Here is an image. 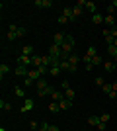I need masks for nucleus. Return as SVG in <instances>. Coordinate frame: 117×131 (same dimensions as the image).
Segmentation results:
<instances>
[{"label":"nucleus","mask_w":117,"mask_h":131,"mask_svg":"<svg viewBox=\"0 0 117 131\" xmlns=\"http://www.w3.org/2000/svg\"><path fill=\"white\" fill-rule=\"evenodd\" d=\"M47 86H49V82L45 80V78H39V80L35 82V88H37V90H45Z\"/></svg>","instance_id":"19"},{"label":"nucleus","mask_w":117,"mask_h":131,"mask_svg":"<svg viewBox=\"0 0 117 131\" xmlns=\"http://www.w3.org/2000/svg\"><path fill=\"white\" fill-rule=\"evenodd\" d=\"M115 69H117V63H115Z\"/></svg>","instance_id":"49"},{"label":"nucleus","mask_w":117,"mask_h":131,"mask_svg":"<svg viewBox=\"0 0 117 131\" xmlns=\"http://www.w3.org/2000/svg\"><path fill=\"white\" fill-rule=\"evenodd\" d=\"M49 131H61V129H59V125H49Z\"/></svg>","instance_id":"45"},{"label":"nucleus","mask_w":117,"mask_h":131,"mask_svg":"<svg viewBox=\"0 0 117 131\" xmlns=\"http://www.w3.org/2000/svg\"><path fill=\"white\" fill-rule=\"evenodd\" d=\"M18 65H23V67H29V69H31V57L20 55V57H18Z\"/></svg>","instance_id":"10"},{"label":"nucleus","mask_w":117,"mask_h":131,"mask_svg":"<svg viewBox=\"0 0 117 131\" xmlns=\"http://www.w3.org/2000/svg\"><path fill=\"white\" fill-rule=\"evenodd\" d=\"M107 53L111 55L113 63H117V47H115V45H107Z\"/></svg>","instance_id":"18"},{"label":"nucleus","mask_w":117,"mask_h":131,"mask_svg":"<svg viewBox=\"0 0 117 131\" xmlns=\"http://www.w3.org/2000/svg\"><path fill=\"white\" fill-rule=\"evenodd\" d=\"M86 55H88V57H96V55H98V49H96L94 45H90L88 51H86Z\"/></svg>","instance_id":"29"},{"label":"nucleus","mask_w":117,"mask_h":131,"mask_svg":"<svg viewBox=\"0 0 117 131\" xmlns=\"http://www.w3.org/2000/svg\"><path fill=\"white\" fill-rule=\"evenodd\" d=\"M61 53H62L61 45H55V43H51V47H49V55H51V57H57V59H61Z\"/></svg>","instance_id":"4"},{"label":"nucleus","mask_w":117,"mask_h":131,"mask_svg":"<svg viewBox=\"0 0 117 131\" xmlns=\"http://www.w3.org/2000/svg\"><path fill=\"white\" fill-rule=\"evenodd\" d=\"M35 6L41 10H49V8H53V0H35Z\"/></svg>","instance_id":"5"},{"label":"nucleus","mask_w":117,"mask_h":131,"mask_svg":"<svg viewBox=\"0 0 117 131\" xmlns=\"http://www.w3.org/2000/svg\"><path fill=\"white\" fill-rule=\"evenodd\" d=\"M29 127H31L33 131H37L39 127H41V123H37V121H29Z\"/></svg>","instance_id":"36"},{"label":"nucleus","mask_w":117,"mask_h":131,"mask_svg":"<svg viewBox=\"0 0 117 131\" xmlns=\"http://www.w3.org/2000/svg\"><path fill=\"white\" fill-rule=\"evenodd\" d=\"M107 96H109V100H115V98H117V92H115V90H111Z\"/></svg>","instance_id":"43"},{"label":"nucleus","mask_w":117,"mask_h":131,"mask_svg":"<svg viewBox=\"0 0 117 131\" xmlns=\"http://www.w3.org/2000/svg\"><path fill=\"white\" fill-rule=\"evenodd\" d=\"M37 131H49V123H41V127Z\"/></svg>","instance_id":"42"},{"label":"nucleus","mask_w":117,"mask_h":131,"mask_svg":"<svg viewBox=\"0 0 117 131\" xmlns=\"http://www.w3.org/2000/svg\"><path fill=\"white\" fill-rule=\"evenodd\" d=\"M111 86H113V90L117 92V80H115V82H111Z\"/></svg>","instance_id":"47"},{"label":"nucleus","mask_w":117,"mask_h":131,"mask_svg":"<svg viewBox=\"0 0 117 131\" xmlns=\"http://www.w3.org/2000/svg\"><path fill=\"white\" fill-rule=\"evenodd\" d=\"M103 24H106L109 29H111V27H115L117 22H115V18H113V14H106V18H103Z\"/></svg>","instance_id":"9"},{"label":"nucleus","mask_w":117,"mask_h":131,"mask_svg":"<svg viewBox=\"0 0 117 131\" xmlns=\"http://www.w3.org/2000/svg\"><path fill=\"white\" fill-rule=\"evenodd\" d=\"M61 71H72V69H70V63H68V61H61Z\"/></svg>","instance_id":"32"},{"label":"nucleus","mask_w":117,"mask_h":131,"mask_svg":"<svg viewBox=\"0 0 117 131\" xmlns=\"http://www.w3.org/2000/svg\"><path fill=\"white\" fill-rule=\"evenodd\" d=\"M103 69H106L107 72H113V71H117V69H115V63H113V61H106V63H103Z\"/></svg>","instance_id":"23"},{"label":"nucleus","mask_w":117,"mask_h":131,"mask_svg":"<svg viewBox=\"0 0 117 131\" xmlns=\"http://www.w3.org/2000/svg\"><path fill=\"white\" fill-rule=\"evenodd\" d=\"M14 94H16L18 98H25V90H23L22 86H16V88H14Z\"/></svg>","instance_id":"26"},{"label":"nucleus","mask_w":117,"mask_h":131,"mask_svg":"<svg viewBox=\"0 0 117 131\" xmlns=\"http://www.w3.org/2000/svg\"><path fill=\"white\" fill-rule=\"evenodd\" d=\"M14 72H16L18 77H28L29 74V67H23V65H18V69H14Z\"/></svg>","instance_id":"7"},{"label":"nucleus","mask_w":117,"mask_h":131,"mask_svg":"<svg viewBox=\"0 0 117 131\" xmlns=\"http://www.w3.org/2000/svg\"><path fill=\"white\" fill-rule=\"evenodd\" d=\"M68 63H70V69H72V71L70 72H74V71H78V61H80V55H76V53H70L68 55Z\"/></svg>","instance_id":"3"},{"label":"nucleus","mask_w":117,"mask_h":131,"mask_svg":"<svg viewBox=\"0 0 117 131\" xmlns=\"http://www.w3.org/2000/svg\"><path fill=\"white\" fill-rule=\"evenodd\" d=\"M103 18H106V16H101L100 12H98V14L92 16V22H94V24H103Z\"/></svg>","instance_id":"28"},{"label":"nucleus","mask_w":117,"mask_h":131,"mask_svg":"<svg viewBox=\"0 0 117 131\" xmlns=\"http://www.w3.org/2000/svg\"><path fill=\"white\" fill-rule=\"evenodd\" d=\"M28 77L31 78V80H35V82H37L39 78H43V74L39 72V69H29V74H28Z\"/></svg>","instance_id":"12"},{"label":"nucleus","mask_w":117,"mask_h":131,"mask_svg":"<svg viewBox=\"0 0 117 131\" xmlns=\"http://www.w3.org/2000/svg\"><path fill=\"white\" fill-rule=\"evenodd\" d=\"M33 45H23V47H22V53H20V55H25V57H33Z\"/></svg>","instance_id":"14"},{"label":"nucleus","mask_w":117,"mask_h":131,"mask_svg":"<svg viewBox=\"0 0 117 131\" xmlns=\"http://www.w3.org/2000/svg\"><path fill=\"white\" fill-rule=\"evenodd\" d=\"M8 72H10V67L6 65V63H2L0 65V78H4V74H8Z\"/></svg>","instance_id":"25"},{"label":"nucleus","mask_w":117,"mask_h":131,"mask_svg":"<svg viewBox=\"0 0 117 131\" xmlns=\"http://www.w3.org/2000/svg\"><path fill=\"white\" fill-rule=\"evenodd\" d=\"M61 49H62V53H64V55H70V53H74V37H72V35H67L64 43L61 45Z\"/></svg>","instance_id":"2"},{"label":"nucleus","mask_w":117,"mask_h":131,"mask_svg":"<svg viewBox=\"0 0 117 131\" xmlns=\"http://www.w3.org/2000/svg\"><path fill=\"white\" fill-rule=\"evenodd\" d=\"M86 10L92 12V16H94V14H98V6H96V2H86Z\"/></svg>","instance_id":"22"},{"label":"nucleus","mask_w":117,"mask_h":131,"mask_svg":"<svg viewBox=\"0 0 117 131\" xmlns=\"http://www.w3.org/2000/svg\"><path fill=\"white\" fill-rule=\"evenodd\" d=\"M59 106H61V110H70V108H72V100L64 98V100H61V102H59Z\"/></svg>","instance_id":"17"},{"label":"nucleus","mask_w":117,"mask_h":131,"mask_svg":"<svg viewBox=\"0 0 117 131\" xmlns=\"http://www.w3.org/2000/svg\"><path fill=\"white\" fill-rule=\"evenodd\" d=\"M23 86H25V88H29V86H35V80H31L29 77H25V78H23Z\"/></svg>","instance_id":"33"},{"label":"nucleus","mask_w":117,"mask_h":131,"mask_svg":"<svg viewBox=\"0 0 117 131\" xmlns=\"http://www.w3.org/2000/svg\"><path fill=\"white\" fill-rule=\"evenodd\" d=\"M113 45H115V47H117V39H115V41H113Z\"/></svg>","instance_id":"48"},{"label":"nucleus","mask_w":117,"mask_h":131,"mask_svg":"<svg viewBox=\"0 0 117 131\" xmlns=\"http://www.w3.org/2000/svg\"><path fill=\"white\" fill-rule=\"evenodd\" d=\"M62 16L67 18L68 22H76V18L72 14V6H64V10H62Z\"/></svg>","instance_id":"6"},{"label":"nucleus","mask_w":117,"mask_h":131,"mask_svg":"<svg viewBox=\"0 0 117 131\" xmlns=\"http://www.w3.org/2000/svg\"><path fill=\"white\" fill-rule=\"evenodd\" d=\"M100 121H101L100 115H90V117H88V123H90V125H94V127H98V123H100Z\"/></svg>","instance_id":"20"},{"label":"nucleus","mask_w":117,"mask_h":131,"mask_svg":"<svg viewBox=\"0 0 117 131\" xmlns=\"http://www.w3.org/2000/svg\"><path fill=\"white\" fill-rule=\"evenodd\" d=\"M0 108H2V110H12V104H10V102H4V100H2V102H0Z\"/></svg>","instance_id":"34"},{"label":"nucleus","mask_w":117,"mask_h":131,"mask_svg":"<svg viewBox=\"0 0 117 131\" xmlns=\"http://www.w3.org/2000/svg\"><path fill=\"white\" fill-rule=\"evenodd\" d=\"M61 100H64V92H61V90H55V92L51 94V102H61Z\"/></svg>","instance_id":"13"},{"label":"nucleus","mask_w":117,"mask_h":131,"mask_svg":"<svg viewBox=\"0 0 117 131\" xmlns=\"http://www.w3.org/2000/svg\"><path fill=\"white\" fill-rule=\"evenodd\" d=\"M96 84H98V86H103V84H106V80H103V77H98V78H96Z\"/></svg>","instance_id":"37"},{"label":"nucleus","mask_w":117,"mask_h":131,"mask_svg":"<svg viewBox=\"0 0 117 131\" xmlns=\"http://www.w3.org/2000/svg\"><path fill=\"white\" fill-rule=\"evenodd\" d=\"M100 117H101V121H106V123H107L109 119H111V115H109V114H101Z\"/></svg>","instance_id":"40"},{"label":"nucleus","mask_w":117,"mask_h":131,"mask_svg":"<svg viewBox=\"0 0 117 131\" xmlns=\"http://www.w3.org/2000/svg\"><path fill=\"white\" fill-rule=\"evenodd\" d=\"M109 31H111V35H113V37L117 39V26H115V27H111V29H109Z\"/></svg>","instance_id":"44"},{"label":"nucleus","mask_w":117,"mask_h":131,"mask_svg":"<svg viewBox=\"0 0 117 131\" xmlns=\"http://www.w3.org/2000/svg\"><path fill=\"white\" fill-rule=\"evenodd\" d=\"M35 102L33 100H23V106H22V114H28L29 110H33Z\"/></svg>","instance_id":"11"},{"label":"nucleus","mask_w":117,"mask_h":131,"mask_svg":"<svg viewBox=\"0 0 117 131\" xmlns=\"http://www.w3.org/2000/svg\"><path fill=\"white\" fill-rule=\"evenodd\" d=\"M57 22H59V24H68V20H67V18H64V16H62V14H61V16H59V20H57Z\"/></svg>","instance_id":"41"},{"label":"nucleus","mask_w":117,"mask_h":131,"mask_svg":"<svg viewBox=\"0 0 117 131\" xmlns=\"http://www.w3.org/2000/svg\"><path fill=\"white\" fill-rule=\"evenodd\" d=\"M59 110H61V106H59V102H51V104H49V112H51V114H57Z\"/></svg>","instance_id":"27"},{"label":"nucleus","mask_w":117,"mask_h":131,"mask_svg":"<svg viewBox=\"0 0 117 131\" xmlns=\"http://www.w3.org/2000/svg\"><path fill=\"white\" fill-rule=\"evenodd\" d=\"M39 72H41V74H47V72H49V67L41 65V67H39Z\"/></svg>","instance_id":"39"},{"label":"nucleus","mask_w":117,"mask_h":131,"mask_svg":"<svg viewBox=\"0 0 117 131\" xmlns=\"http://www.w3.org/2000/svg\"><path fill=\"white\" fill-rule=\"evenodd\" d=\"M43 65V59L39 57V55H33L31 57V67H35V69H39V67Z\"/></svg>","instance_id":"16"},{"label":"nucleus","mask_w":117,"mask_h":131,"mask_svg":"<svg viewBox=\"0 0 117 131\" xmlns=\"http://www.w3.org/2000/svg\"><path fill=\"white\" fill-rule=\"evenodd\" d=\"M64 39H67L64 33H62V31H57L55 35H53V43H55V45H62V43H64Z\"/></svg>","instance_id":"8"},{"label":"nucleus","mask_w":117,"mask_h":131,"mask_svg":"<svg viewBox=\"0 0 117 131\" xmlns=\"http://www.w3.org/2000/svg\"><path fill=\"white\" fill-rule=\"evenodd\" d=\"M62 92H64V98H68V100H74V96H76V92H74V90H72L70 86H68V88H64Z\"/></svg>","instance_id":"21"},{"label":"nucleus","mask_w":117,"mask_h":131,"mask_svg":"<svg viewBox=\"0 0 117 131\" xmlns=\"http://www.w3.org/2000/svg\"><path fill=\"white\" fill-rule=\"evenodd\" d=\"M101 90H103L106 94H109V92L113 90V86H111V84H103V86H101Z\"/></svg>","instance_id":"35"},{"label":"nucleus","mask_w":117,"mask_h":131,"mask_svg":"<svg viewBox=\"0 0 117 131\" xmlns=\"http://www.w3.org/2000/svg\"><path fill=\"white\" fill-rule=\"evenodd\" d=\"M82 12H84V6H72V14H74V18H76V20H78V18H80V14H82Z\"/></svg>","instance_id":"24"},{"label":"nucleus","mask_w":117,"mask_h":131,"mask_svg":"<svg viewBox=\"0 0 117 131\" xmlns=\"http://www.w3.org/2000/svg\"><path fill=\"white\" fill-rule=\"evenodd\" d=\"M92 65H94V67H98V65H103V61H101V57H100V55L92 57Z\"/></svg>","instance_id":"31"},{"label":"nucleus","mask_w":117,"mask_h":131,"mask_svg":"<svg viewBox=\"0 0 117 131\" xmlns=\"http://www.w3.org/2000/svg\"><path fill=\"white\" fill-rule=\"evenodd\" d=\"M23 35H25V27H23V26L10 24V27H8V33H6V37L10 39V41H14V39H18V37H23Z\"/></svg>","instance_id":"1"},{"label":"nucleus","mask_w":117,"mask_h":131,"mask_svg":"<svg viewBox=\"0 0 117 131\" xmlns=\"http://www.w3.org/2000/svg\"><path fill=\"white\" fill-rule=\"evenodd\" d=\"M53 92H55V90H53V86H51V84H49V86H47V88H45V90H37L39 98H43V96H51V94H53Z\"/></svg>","instance_id":"15"},{"label":"nucleus","mask_w":117,"mask_h":131,"mask_svg":"<svg viewBox=\"0 0 117 131\" xmlns=\"http://www.w3.org/2000/svg\"><path fill=\"white\" fill-rule=\"evenodd\" d=\"M59 72H61V67H51V69H49L51 77H59Z\"/></svg>","instance_id":"30"},{"label":"nucleus","mask_w":117,"mask_h":131,"mask_svg":"<svg viewBox=\"0 0 117 131\" xmlns=\"http://www.w3.org/2000/svg\"><path fill=\"white\" fill-rule=\"evenodd\" d=\"M98 129H100V131H106L107 129V123H106V121H100V123H98Z\"/></svg>","instance_id":"38"},{"label":"nucleus","mask_w":117,"mask_h":131,"mask_svg":"<svg viewBox=\"0 0 117 131\" xmlns=\"http://www.w3.org/2000/svg\"><path fill=\"white\" fill-rule=\"evenodd\" d=\"M109 6H111L113 10H115V8H117V0H113V2H111V4H109Z\"/></svg>","instance_id":"46"}]
</instances>
